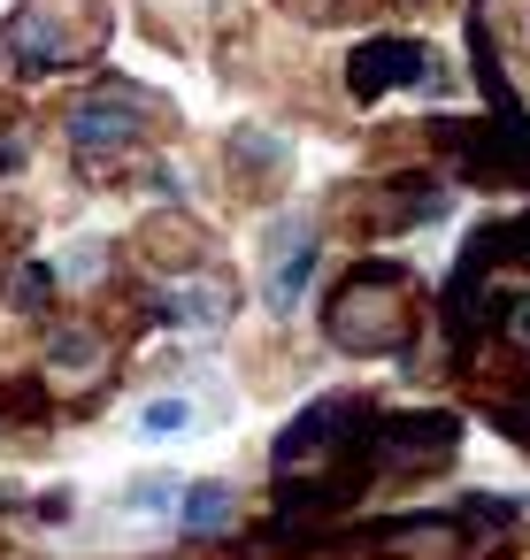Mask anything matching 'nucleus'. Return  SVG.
Returning <instances> with one entry per match:
<instances>
[{
  "label": "nucleus",
  "mask_w": 530,
  "mask_h": 560,
  "mask_svg": "<svg viewBox=\"0 0 530 560\" xmlns=\"http://www.w3.org/2000/svg\"><path fill=\"white\" fill-rule=\"evenodd\" d=\"M70 506H78L70 491H47V499H39V522H70Z\"/></svg>",
  "instance_id": "obj_20"
},
{
  "label": "nucleus",
  "mask_w": 530,
  "mask_h": 560,
  "mask_svg": "<svg viewBox=\"0 0 530 560\" xmlns=\"http://www.w3.org/2000/svg\"><path fill=\"white\" fill-rule=\"evenodd\" d=\"M446 215V185L438 177H384L377 192H361L354 200V223H361V238H392V231H415V223H438Z\"/></svg>",
  "instance_id": "obj_8"
},
{
  "label": "nucleus",
  "mask_w": 530,
  "mask_h": 560,
  "mask_svg": "<svg viewBox=\"0 0 530 560\" xmlns=\"http://www.w3.org/2000/svg\"><path fill=\"white\" fill-rule=\"evenodd\" d=\"M461 453V415L446 407H407V415H369L361 430V468L369 483H407V476H430Z\"/></svg>",
  "instance_id": "obj_4"
},
{
  "label": "nucleus",
  "mask_w": 530,
  "mask_h": 560,
  "mask_svg": "<svg viewBox=\"0 0 530 560\" xmlns=\"http://www.w3.org/2000/svg\"><path fill=\"white\" fill-rule=\"evenodd\" d=\"M231 307H239V284H231L223 269L170 277V292H162V323H177V330H223Z\"/></svg>",
  "instance_id": "obj_11"
},
{
  "label": "nucleus",
  "mask_w": 530,
  "mask_h": 560,
  "mask_svg": "<svg viewBox=\"0 0 530 560\" xmlns=\"http://www.w3.org/2000/svg\"><path fill=\"white\" fill-rule=\"evenodd\" d=\"M423 300H415V269L407 261H354L331 292H323V346L354 353V361H392L415 346Z\"/></svg>",
  "instance_id": "obj_1"
},
{
  "label": "nucleus",
  "mask_w": 530,
  "mask_h": 560,
  "mask_svg": "<svg viewBox=\"0 0 530 560\" xmlns=\"http://www.w3.org/2000/svg\"><path fill=\"white\" fill-rule=\"evenodd\" d=\"M131 254H139L147 269H162V277H193V269H208V254H216V246H208V231H200L193 215H177V208H170V215H147V223H139Z\"/></svg>",
  "instance_id": "obj_9"
},
{
  "label": "nucleus",
  "mask_w": 530,
  "mask_h": 560,
  "mask_svg": "<svg viewBox=\"0 0 530 560\" xmlns=\"http://www.w3.org/2000/svg\"><path fill=\"white\" fill-rule=\"evenodd\" d=\"M101 47H108V9L101 0H16V16L0 24V62L16 78L78 70Z\"/></svg>",
  "instance_id": "obj_2"
},
{
  "label": "nucleus",
  "mask_w": 530,
  "mask_h": 560,
  "mask_svg": "<svg viewBox=\"0 0 530 560\" xmlns=\"http://www.w3.org/2000/svg\"><path fill=\"white\" fill-rule=\"evenodd\" d=\"M469 254H484L492 269H507V261H530V208H522V215H507V223H484V231H469Z\"/></svg>",
  "instance_id": "obj_16"
},
{
  "label": "nucleus",
  "mask_w": 530,
  "mask_h": 560,
  "mask_svg": "<svg viewBox=\"0 0 530 560\" xmlns=\"http://www.w3.org/2000/svg\"><path fill=\"white\" fill-rule=\"evenodd\" d=\"M223 162H231V185H239L246 200H269V192H285V177H292V147H285L277 131H262V124L231 131Z\"/></svg>",
  "instance_id": "obj_10"
},
{
  "label": "nucleus",
  "mask_w": 530,
  "mask_h": 560,
  "mask_svg": "<svg viewBox=\"0 0 530 560\" xmlns=\"http://www.w3.org/2000/svg\"><path fill=\"white\" fill-rule=\"evenodd\" d=\"M177 499H185V476H139V483L116 499V514H124V522H154V514L177 522Z\"/></svg>",
  "instance_id": "obj_15"
},
{
  "label": "nucleus",
  "mask_w": 530,
  "mask_h": 560,
  "mask_svg": "<svg viewBox=\"0 0 530 560\" xmlns=\"http://www.w3.org/2000/svg\"><path fill=\"white\" fill-rule=\"evenodd\" d=\"M154 116H162L154 93H139V85H101V93H85V101L62 116V139H70L78 170H85L93 185H108V170H124V162L154 139Z\"/></svg>",
  "instance_id": "obj_3"
},
{
  "label": "nucleus",
  "mask_w": 530,
  "mask_h": 560,
  "mask_svg": "<svg viewBox=\"0 0 530 560\" xmlns=\"http://www.w3.org/2000/svg\"><path fill=\"white\" fill-rule=\"evenodd\" d=\"M438 93V55L423 47V39H400V32H377V39H361L354 55H346V93L361 101V108H377L384 93Z\"/></svg>",
  "instance_id": "obj_6"
},
{
  "label": "nucleus",
  "mask_w": 530,
  "mask_h": 560,
  "mask_svg": "<svg viewBox=\"0 0 530 560\" xmlns=\"http://www.w3.org/2000/svg\"><path fill=\"white\" fill-rule=\"evenodd\" d=\"M507 346H530V292H507V315H499Z\"/></svg>",
  "instance_id": "obj_19"
},
{
  "label": "nucleus",
  "mask_w": 530,
  "mask_h": 560,
  "mask_svg": "<svg viewBox=\"0 0 530 560\" xmlns=\"http://www.w3.org/2000/svg\"><path fill=\"white\" fill-rule=\"evenodd\" d=\"M193 422H200V407H193V399H177V392L139 407V438H185Z\"/></svg>",
  "instance_id": "obj_17"
},
{
  "label": "nucleus",
  "mask_w": 530,
  "mask_h": 560,
  "mask_svg": "<svg viewBox=\"0 0 530 560\" xmlns=\"http://www.w3.org/2000/svg\"><path fill=\"white\" fill-rule=\"evenodd\" d=\"M0 170H24V131H9V139H0Z\"/></svg>",
  "instance_id": "obj_21"
},
{
  "label": "nucleus",
  "mask_w": 530,
  "mask_h": 560,
  "mask_svg": "<svg viewBox=\"0 0 530 560\" xmlns=\"http://www.w3.org/2000/svg\"><path fill=\"white\" fill-rule=\"evenodd\" d=\"M262 300L277 307V315H292L300 300H308V284H315V269H323V231L308 223V215H285L277 231H269V246H262Z\"/></svg>",
  "instance_id": "obj_7"
},
{
  "label": "nucleus",
  "mask_w": 530,
  "mask_h": 560,
  "mask_svg": "<svg viewBox=\"0 0 530 560\" xmlns=\"http://www.w3.org/2000/svg\"><path fill=\"white\" fill-rule=\"evenodd\" d=\"M369 399L361 392H323V399H308L285 430H277V445H269V468H277V483L285 476H315V468H331V460H346L354 445H361V430H369Z\"/></svg>",
  "instance_id": "obj_5"
},
{
  "label": "nucleus",
  "mask_w": 530,
  "mask_h": 560,
  "mask_svg": "<svg viewBox=\"0 0 530 560\" xmlns=\"http://www.w3.org/2000/svg\"><path fill=\"white\" fill-rule=\"evenodd\" d=\"M55 292H62V269H55V261H16V269H9V307H16V315H47Z\"/></svg>",
  "instance_id": "obj_14"
},
{
  "label": "nucleus",
  "mask_w": 530,
  "mask_h": 560,
  "mask_svg": "<svg viewBox=\"0 0 530 560\" xmlns=\"http://www.w3.org/2000/svg\"><path fill=\"white\" fill-rule=\"evenodd\" d=\"M0 415H16V422H47L55 415V399H47V384H0Z\"/></svg>",
  "instance_id": "obj_18"
},
{
  "label": "nucleus",
  "mask_w": 530,
  "mask_h": 560,
  "mask_svg": "<svg viewBox=\"0 0 530 560\" xmlns=\"http://www.w3.org/2000/svg\"><path fill=\"white\" fill-rule=\"evenodd\" d=\"M9 506H16V491H9V483H0V514H9Z\"/></svg>",
  "instance_id": "obj_22"
},
{
  "label": "nucleus",
  "mask_w": 530,
  "mask_h": 560,
  "mask_svg": "<svg viewBox=\"0 0 530 560\" xmlns=\"http://www.w3.org/2000/svg\"><path fill=\"white\" fill-rule=\"evenodd\" d=\"M47 369H55V384H62V376L101 384V376H108V338H101L93 323H62L55 346H47Z\"/></svg>",
  "instance_id": "obj_13"
},
{
  "label": "nucleus",
  "mask_w": 530,
  "mask_h": 560,
  "mask_svg": "<svg viewBox=\"0 0 530 560\" xmlns=\"http://www.w3.org/2000/svg\"><path fill=\"white\" fill-rule=\"evenodd\" d=\"M239 514H246L239 483L200 476V483H185V499H177V537H185V545H216V537L239 529Z\"/></svg>",
  "instance_id": "obj_12"
}]
</instances>
